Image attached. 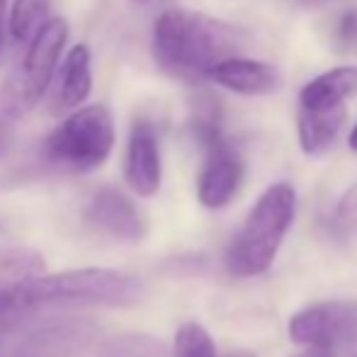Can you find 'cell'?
<instances>
[{"label":"cell","instance_id":"52a82bcc","mask_svg":"<svg viewBox=\"0 0 357 357\" xmlns=\"http://www.w3.org/2000/svg\"><path fill=\"white\" fill-rule=\"evenodd\" d=\"M289 338L311 353L335 355L357 343L355 301H321L306 306L289 321Z\"/></svg>","mask_w":357,"mask_h":357},{"label":"cell","instance_id":"ffe728a7","mask_svg":"<svg viewBox=\"0 0 357 357\" xmlns=\"http://www.w3.org/2000/svg\"><path fill=\"white\" fill-rule=\"evenodd\" d=\"M5 22H8V0H0V54L5 47Z\"/></svg>","mask_w":357,"mask_h":357},{"label":"cell","instance_id":"277c9868","mask_svg":"<svg viewBox=\"0 0 357 357\" xmlns=\"http://www.w3.org/2000/svg\"><path fill=\"white\" fill-rule=\"evenodd\" d=\"M66 42L68 24L63 17H52L29 39L20 66H15L0 85V114L5 119L27 117L42 102L61 63Z\"/></svg>","mask_w":357,"mask_h":357},{"label":"cell","instance_id":"7a4b0ae2","mask_svg":"<svg viewBox=\"0 0 357 357\" xmlns=\"http://www.w3.org/2000/svg\"><path fill=\"white\" fill-rule=\"evenodd\" d=\"M243 37L236 27L192 10H168L153 24V59L183 83H202L216 63L231 59Z\"/></svg>","mask_w":357,"mask_h":357},{"label":"cell","instance_id":"8992f818","mask_svg":"<svg viewBox=\"0 0 357 357\" xmlns=\"http://www.w3.org/2000/svg\"><path fill=\"white\" fill-rule=\"evenodd\" d=\"M98 326L80 316L24 319L0 331V357H75L90 348Z\"/></svg>","mask_w":357,"mask_h":357},{"label":"cell","instance_id":"5bb4252c","mask_svg":"<svg viewBox=\"0 0 357 357\" xmlns=\"http://www.w3.org/2000/svg\"><path fill=\"white\" fill-rule=\"evenodd\" d=\"M345 107L333 109V112H304L299 109L296 129H299V146L306 155H319L333 146L338 139L340 129L345 124Z\"/></svg>","mask_w":357,"mask_h":357},{"label":"cell","instance_id":"9c48e42d","mask_svg":"<svg viewBox=\"0 0 357 357\" xmlns=\"http://www.w3.org/2000/svg\"><path fill=\"white\" fill-rule=\"evenodd\" d=\"M202 149L204 165L197 180V197L207 209H221L238 192L243 180V160L224 137Z\"/></svg>","mask_w":357,"mask_h":357},{"label":"cell","instance_id":"44dd1931","mask_svg":"<svg viewBox=\"0 0 357 357\" xmlns=\"http://www.w3.org/2000/svg\"><path fill=\"white\" fill-rule=\"evenodd\" d=\"M348 146H350L353 153H357V124L353 127V132H350V137H348Z\"/></svg>","mask_w":357,"mask_h":357},{"label":"cell","instance_id":"ba28073f","mask_svg":"<svg viewBox=\"0 0 357 357\" xmlns=\"http://www.w3.org/2000/svg\"><path fill=\"white\" fill-rule=\"evenodd\" d=\"M93 93V54L88 44H75L63 56L44 95V109L52 117L71 114L85 105Z\"/></svg>","mask_w":357,"mask_h":357},{"label":"cell","instance_id":"6da1fadb","mask_svg":"<svg viewBox=\"0 0 357 357\" xmlns=\"http://www.w3.org/2000/svg\"><path fill=\"white\" fill-rule=\"evenodd\" d=\"M144 284L134 275L105 268L66 270L56 275H37L32 280L0 291V331L61 309H127L142 301Z\"/></svg>","mask_w":357,"mask_h":357},{"label":"cell","instance_id":"ac0fdd59","mask_svg":"<svg viewBox=\"0 0 357 357\" xmlns=\"http://www.w3.org/2000/svg\"><path fill=\"white\" fill-rule=\"evenodd\" d=\"M338 37L343 39V42H353L357 37V15L355 13L343 15V20L338 22Z\"/></svg>","mask_w":357,"mask_h":357},{"label":"cell","instance_id":"7c38bea8","mask_svg":"<svg viewBox=\"0 0 357 357\" xmlns=\"http://www.w3.org/2000/svg\"><path fill=\"white\" fill-rule=\"evenodd\" d=\"M209 80L238 95H268L280 85V73L275 66L255 59L231 56L216 63Z\"/></svg>","mask_w":357,"mask_h":357},{"label":"cell","instance_id":"8fae6325","mask_svg":"<svg viewBox=\"0 0 357 357\" xmlns=\"http://www.w3.org/2000/svg\"><path fill=\"white\" fill-rule=\"evenodd\" d=\"M160 144L153 124L149 119H137L129 134L127 160H124V180L139 197H153L160 190Z\"/></svg>","mask_w":357,"mask_h":357},{"label":"cell","instance_id":"e0dca14e","mask_svg":"<svg viewBox=\"0 0 357 357\" xmlns=\"http://www.w3.org/2000/svg\"><path fill=\"white\" fill-rule=\"evenodd\" d=\"M175 357H216L212 335L199 324H183L175 333Z\"/></svg>","mask_w":357,"mask_h":357},{"label":"cell","instance_id":"7402d4cb","mask_svg":"<svg viewBox=\"0 0 357 357\" xmlns=\"http://www.w3.org/2000/svg\"><path fill=\"white\" fill-rule=\"evenodd\" d=\"M301 5H309V8H314V5H321V3H326V0H299Z\"/></svg>","mask_w":357,"mask_h":357},{"label":"cell","instance_id":"5b68a950","mask_svg":"<svg viewBox=\"0 0 357 357\" xmlns=\"http://www.w3.org/2000/svg\"><path fill=\"white\" fill-rule=\"evenodd\" d=\"M114 149V117L107 105H83L66 114L44 142V158L68 173H90L105 165Z\"/></svg>","mask_w":357,"mask_h":357},{"label":"cell","instance_id":"2e32d148","mask_svg":"<svg viewBox=\"0 0 357 357\" xmlns=\"http://www.w3.org/2000/svg\"><path fill=\"white\" fill-rule=\"evenodd\" d=\"M44 273V260L37 250L8 248L0 250V291L32 280Z\"/></svg>","mask_w":357,"mask_h":357},{"label":"cell","instance_id":"30bf717a","mask_svg":"<svg viewBox=\"0 0 357 357\" xmlns=\"http://www.w3.org/2000/svg\"><path fill=\"white\" fill-rule=\"evenodd\" d=\"M85 224L100 234L119 241H142L146 236V219L139 207L124 192L114 188H100L85 204Z\"/></svg>","mask_w":357,"mask_h":357},{"label":"cell","instance_id":"9a60e30c","mask_svg":"<svg viewBox=\"0 0 357 357\" xmlns=\"http://www.w3.org/2000/svg\"><path fill=\"white\" fill-rule=\"evenodd\" d=\"M54 0H15L8 13V34L20 44H27L52 20Z\"/></svg>","mask_w":357,"mask_h":357},{"label":"cell","instance_id":"d6986e66","mask_svg":"<svg viewBox=\"0 0 357 357\" xmlns=\"http://www.w3.org/2000/svg\"><path fill=\"white\" fill-rule=\"evenodd\" d=\"M10 144H13V129H10L8 119L0 114V158L10 151Z\"/></svg>","mask_w":357,"mask_h":357},{"label":"cell","instance_id":"603a6c76","mask_svg":"<svg viewBox=\"0 0 357 357\" xmlns=\"http://www.w3.org/2000/svg\"><path fill=\"white\" fill-rule=\"evenodd\" d=\"M226 357H255L253 353H243V350H238V353H231V355H226Z\"/></svg>","mask_w":357,"mask_h":357},{"label":"cell","instance_id":"484cf974","mask_svg":"<svg viewBox=\"0 0 357 357\" xmlns=\"http://www.w3.org/2000/svg\"><path fill=\"white\" fill-rule=\"evenodd\" d=\"M355 357H357V355H355Z\"/></svg>","mask_w":357,"mask_h":357},{"label":"cell","instance_id":"d4e9b609","mask_svg":"<svg viewBox=\"0 0 357 357\" xmlns=\"http://www.w3.org/2000/svg\"><path fill=\"white\" fill-rule=\"evenodd\" d=\"M132 3H139V5H146V3H151V0H132Z\"/></svg>","mask_w":357,"mask_h":357},{"label":"cell","instance_id":"4fadbf2b","mask_svg":"<svg viewBox=\"0 0 357 357\" xmlns=\"http://www.w3.org/2000/svg\"><path fill=\"white\" fill-rule=\"evenodd\" d=\"M357 93V66H335L316 75L301 88L299 109L304 112H333L345 107V100Z\"/></svg>","mask_w":357,"mask_h":357},{"label":"cell","instance_id":"3957f363","mask_svg":"<svg viewBox=\"0 0 357 357\" xmlns=\"http://www.w3.org/2000/svg\"><path fill=\"white\" fill-rule=\"evenodd\" d=\"M296 212V192L289 183H275L253 204L248 219L234 236L226 265L238 278H253L273 265Z\"/></svg>","mask_w":357,"mask_h":357},{"label":"cell","instance_id":"cb8c5ba5","mask_svg":"<svg viewBox=\"0 0 357 357\" xmlns=\"http://www.w3.org/2000/svg\"><path fill=\"white\" fill-rule=\"evenodd\" d=\"M299 357H328V355H321V353H306V355H299Z\"/></svg>","mask_w":357,"mask_h":357}]
</instances>
